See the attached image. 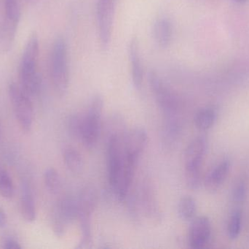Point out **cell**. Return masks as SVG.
Here are the masks:
<instances>
[{
    "label": "cell",
    "mask_w": 249,
    "mask_h": 249,
    "mask_svg": "<svg viewBox=\"0 0 249 249\" xmlns=\"http://www.w3.org/2000/svg\"><path fill=\"white\" fill-rule=\"evenodd\" d=\"M39 55V39L37 35L34 32L25 47L19 70L20 87L29 96L37 95L40 87L38 73Z\"/></svg>",
    "instance_id": "obj_1"
},
{
    "label": "cell",
    "mask_w": 249,
    "mask_h": 249,
    "mask_svg": "<svg viewBox=\"0 0 249 249\" xmlns=\"http://www.w3.org/2000/svg\"><path fill=\"white\" fill-rule=\"evenodd\" d=\"M50 73L55 92L60 96L65 95L70 83V68L67 45L63 37L57 38L53 44L50 57Z\"/></svg>",
    "instance_id": "obj_2"
},
{
    "label": "cell",
    "mask_w": 249,
    "mask_h": 249,
    "mask_svg": "<svg viewBox=\"0 0 249 249\" xmlns=\"http://www.w3.org/2000/svg\"><path fill=\"white\" fill-rule=\"evenodd\" d=\"M103 108V98L100 95H96L90 101L89 108L83 116L81 140L87 149L94 148L99 140Z\"/></svg>",
    "instance_id": "obj_3"
},
{
    "label": "cell",
    "mask_w": 249,
    "mask_h": 249,
    "mask_svg": "<svg viewBox=\"0 0 249 249\" xmlns=\"http://www.w3.org/2000/svg\"><path fill=\"white\" fill-rule=\"evenodd\" d=\"M9 96L20 128L25 132L30 131L33 124L34 111L29 95L20 86L12 83L9 86Z\"/></svg>",
    "instance_id": "obj_4"
},
{
    "label": "cell",
    "mask_w": 249,
    "mask_h": 249,
    "mask_svg": "<svg viewBox=\"0 0 249 249\" xmlns=\"http://www.w3.org/2000/svg\"><path fill=\"white\" fill-rule=\"evenodd\" d=\"M117 1L118 0H97L96 2L98 33L104 51H107L110 45Z\"/></svg>",
    "instance_id": "obj_5"
},
{
    "label": "cell",
    "mask_w": 249,
    "mask_h": 249,
    "mask_svg": "<svg viewBox=\"0 0 249 249\" xmlns=\"http://www.w3.org/2000/svg\"><path fill=\"white\" fill-rule=\"evenodd\" d=\"M148 81L157 103L165 113L166 116L176 115L178 103L177 96L174 92L165 84L156 72H149Z\"/></svg>",
    "instance_id": "obj_6"
},
{
    "label": "cell",
    "mask_w": 249,
    "mask_h": 249,
    "mask_svg": "<svg viewBox=\"0 0 249 249\" xmlns=\"http://www.w3.org/2000/svg\"><path fill=\"white\" fill-rule=\"evenodd\" d=\"M138 160L139 158L126 154L124 152L122 166L118 175L116 185L112 190L119 201H124L128 194Z\"/></svg>",
    "instance_id": "obj_7"
},
{
    "label": "cell",
    "mask_w": 249,
    "mask_h": 249,
    "mask_svg": "<svg viewBox=\"0 0 249 249\" xmlns=\"http://www.w3.org/2000/svg\"><path fill=\"white\" fill-rule=\"evenodd\" d=\"M123 145L118 134H113L109 137L107 146L108 178L111 188L116 185L118 175L122 166Z\"/></svg>",
    "instance_id": "obj_8"
},
{
    "label": "cell",
    "mask_w": 249,
    "mask_h": 249,
    "mask_svg": "<svg viewBox=\"0 0 249 249\" xmlns=\"http://www.w3.org/2000/svg\"><path fill=\"white\" fill-rule=\"evenodd\" d=\"M189 230V244L191 248H203L212 235V225L206 216H199L191 221Z\"/></svg>",
    "instance_id": "obj_9"
},
{
    "label": "cell",
    "mask_w": 249,
    "mask_h": 249,
    "mask_svg": "<svg viewBox=\"0 0 249 249\" xmlns=\"http://www.w3.org/2000/svg\"><path fill=\"white\" fill-rule=\"evenodd\" d=\"M207 146V140L203 136L196 137L188 145L184 153L185 172L200 171Z\"/></svg>",
    "instance_id": "obj_10"
},
{
    "label": "cell",
    "mask_w": 249,
    "mask_h": 249,
    "mask_svg": "<svg viewBox=\"0 0 249 249\" xmlns=\"http://www.w3.org/2000/svg\"><path fill=\"white\" fill-rule=\"evenodd\" d=\"M127 52L131 66L132 82L135 89L140 91L143 85V70L141 58L139 40L136 37L132 38L129 42Z\"/></svg>",
    "instance_id": "obj_11"
},
{
    "label": "cell",
    "mask_w": 249,
    "mask_h": 249,
    "mask_svg": "<svg viewBox=\"0 0 249 249\" xmlns=\"http://www.w3.org/2000/svg\"><path fill=\"white\" fill-rule=\"evenodd\" d=\"M148 137L146 130L142 127L130 130L124 138L123 151L126 154L139 158L146 147Z\"/></svg>",
    "instance_id": "obj_12"
},
{
    "label": "cell",
    "mask_w": 249,
    "mask_h": 249,
    "mask_svg": "<svg viewBox=\"0 0 249 249\" xmlns=\"http://www.w3.org/2000/svg\"><path fill=\"white\" fill-rule=\"evenodd\" d=\"M20 20L4 16L0 22V54H6L14 43L18 25Z\"/></svg>",
    "instance_id": "obj_13"
},
{
    "label": "cell",
    "mask_w": 249,
    "mask_h": 249,
    "mask_svg": "<svg viewBox=\"0 0 249 249\" xmlns=\"http://www.w3.org/2000/svg\"><path fill=\"white\" fill-rule=\"evenodd\" d=\"M231 162L225 159L219 162L206 175L205 178V187L210 192H216L224 184L229 175Z\"/></svg>",
    "instance_id": "obj_14"
},
{
    "label": "cell",
    "mask_w": 249,
    "mask_h": 249,
    "mask_svg": "<svg viewBox=\"0 0 249 249\" xmlns=\"http://www.w3.org/2000/svg\"><path fill=\"white\" fill-rule=\"evenodd\" d=\"M98 202L96 189L92 186L84 187L77 198L78 219L80 217L91 218Z\"/></svg>",
    "instance_id": "obj_15"
},
{
    "label": "cell",
    "mask_w": 249,
    "mask_h": 249,
    "mask_svg": "<svg viewBox=\"0 0 249 249\" xmlns=\"http://www.w3.org/2000/svg\"><path fill=\"white\" fill-rule=\"evenodd\" d=\"M152 35L158 47L162 49L169 47L173 38V26L169 19L165 17L157 19L152 28Z\"/></svg>",
    "instance_id": "obj_16"
},
{
    "label": "cell",
    "mask_w": 249,
    "mask_h": 249,
    "mask_svg": "<svg viewBox=\"0 0 249 249\" xmlns=\"http://www.w3.org/2000/svg\"><path fill=\"white\" fill-rule=\"evenodd\" d=\"M54 215L67 225L78 219L77 199L67 197L61 200Z\"/></svg>",
    "instance_id": "obj_17"
},
{
    "label": "cell",
    "mask_w": 249,
    "mask_h": 249,
    "mask_svg": "<svg viewBox=\"0 0 249 249\" xmlns=\"http://www.w3.org/2000/svg\"><path fill=\"white\" fill-rule=\"evenodd\" d=\"M141 203L143 206L146 214L152 219H160V211L158 203L154 197L152 190L149 187H143L141 193Z\"/></svg>",
    "instance_id": "obj_18"
},
{
    "label": "cell",
    "mask_w": 249,
    "mask_h": 249,
    "mask_svg": "<svg viewBox=\"0 0 249 249\" xmlns=\"http://www.w3.org/2000/svg\"><path fill=\"white\" fill-rule=\"evenodd\" d=\"M20 209L22 216L27 222H33L36 218V209L33 196L27 186L23 187L22 191Z\"/></svg>",
    "instance_id": "obj_19"
},
{
    "label": "cell",
    "mask_w": 249,
    "mask_h": 249,
    "mask_svg": "<svg viewBox=\"0 0 249 249\" xmlns=\"http://www.w3.org/2000/svg\"><path fill=\"white\" fill-rule=\"evenodd\" d=\"M64 161L69 171L72 173L78 174L83 171L84 162L81 154L76 149L69 148L64 152Z\"/></svg>",
    "instance_id": "obj_20"
},
{
    "label": "cell",
    "mask_w": 249,
    "mask_h": 249,
    "mask_svg": "<svg viewBox=\"0 0 249 249\" xmlns=\"http://www.w3.org/2000/svg\"><path fill=\"white\" fill-rule=\"evenodd\" d=\"M216 111L212 108L200 110L195 116L196 127L201 131H206L213 127L216 121Z\"/></svg>",
    "instance_id": "obj_21"
},
{
    "label": "cell",
    "mask_w": 249,
    "mask_h": 249,
    "mask_svg": "<svg viewBox=\"0 0 249 249\" xmlns=\"http://www.w3.org/2000/svg\"><path fill=\"white\" fill-rule=\"evenodd\" d=\"M178 213L183 220L189 222L196 218L197 213V204L191 196H185L180 200L178 206Z\"/></svg>",
    "instance_id": "obj_22"
},
{
    "label": "cell",
    "mask_w": 249,
    "mask_h": 249,
    "mask_svg": "<svg viewBox=\"0 0 249 249\" xmlns=\"http://www.w3.org/2000/svg\"><path fill=\"white\" fill-rule=\"evenodd\" d=\"M242 211L236 209L231 213L228 224V235L230 239L235 240L239 237L242 228Z\"/></svg>",
    "instance_id": "obj_23"
},
{
    "label": "cell",
    "mask_w": 249,
    "mask_h": 249,
    "mask_svg": "<svg viewBox=\"0 0 249 249\" xmlns=\"http://www.w3.org/2000/svg\"><path fill=\"white\" fill-rule=\"evenodd\" d=\"M44 181L47 190L51 194H57L61 191V178L54 168H49L45 171Z\"/></svg>",
    "instance_id": "obj_24"
},
{
    "label": "cell",
    "mask_w": 249,
    "mask_h": 249,
    "mask_svg": "<svg viewBox=\"0 0 249 249\" xmlns=\"http://www.w3.org/2000/svg\"><path fill=\"white\" fill-rule=\"evenodd\" d=\"M91 218L81 217L79 218L80 223V230H81V238H80L78 249L88 248L91 244L92 233H91Z\"/></svg>",
    "instance_id": "obj_25"
},
{
    "label": "cell",
    "mask_w": 249,
    "mask_h": 249,
    "mask_svg": "<svg viewBox=\"0 0 249 249\" xmlns=\"http://www.w3.org/2000/svg\"><path fill=\"white\" fill-rule=\"evenodd\" d=\"M83 116H80L78 114H73L67 121V129L69 133L74 138L81 140L83 133Z\"/></svg>",
    "instance_id": "obj_26"
},
{
    "label": "cell",
    "mask_w": 249,
    "mask_h": 249,
    "mask_svg": "<svg viewBox=\"0 0 249 249\" xmlns=\"http://www.w3.org/2000/svg\"><path fill=\"white\" fill-rule=\"evenodd\" d=\"M0 194L10 199L14 194V186L10 175L4 171H0Z\"/></svg>",
    "instance_id": "obj_27"
},
{
    "label": "cell",
    "mask_w": 249,
    "mask_h": 249,
    "mask_svg": "<svg viewBox=\"0 0 249 249\" xmlns=\"http://www.w3.org/2000/svg\"><path fill=\"white\" fill-rule=\"evenodd\" d=\"M232 200L235 203H243L247 197V186L244 180L240 179L237 181L232 188Z\"/></svg>",
    "instance_id": "obj_28"
},
{
    "label": "cell",
    "mask_w": 249,
    "mask_h": 249,
    "mask_svg": "<svg viewBox=\"0 0 249 249\" xmlns=\"http://www.w3.org/2000/svg\"><path fill=\"white\" fill-rule=\"evenodd\" d=\"M4 16L20 20V7L18 0H5Z\"/></svg>",
    "instance_id": "obj_29"
},
{
    "label": "cell",
    "mask_w": 249,
    "mask_h": 249,
    "mask_svg": "<svg viewBox=\"0 0 249 249\" xmlns=\"http://www.w3.org/2000/svg\"><path fill=\"white\" fill-rule=\"evenodd\" d=\"M3 249H21L20 244L13 239H6L3 242Z\"/></svg>",
    "instance_id": "obj_30"
},
{
    "label": "cell",
    "mask_w": 249,
    "mask_h": 249,
    "mask_svg": "<svg viewBox=\"0 0 249 249\" xmlns=\"http://www.w3.org/2000/svg\"><path fill=\"white\" fill-rule=\"evenodd\" d=\"M7 225V216L3 209H0V228H4Z\"/></svg>",
    "instance_id": "obj_31"
},
{
    "label": "cell",
    "mask_w": 249,
    "mask_h": 249,
    "mask_svg": "<svg viewBox=\"0 0 249 249\" xmlns=\"http://www.w3.org/2000/svg\"><path fill=\"white\" fill-rule=\"evenodd\" d=\"M235 2L238 3V4H245L249 0H232Z\"/></svg>",
    "instance_id": "obj_32"
}]
</instances>
